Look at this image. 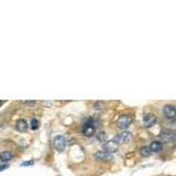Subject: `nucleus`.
Listing matches in <instances>:
<instances>
[{"label":"nucleus","instance_id":"1a4fd4ad","mask_svg":"<svg viewBox=\"0 0 176 176\" xmlns=\"http://www.w3.org/2000/svg\"><path fill=\"white\" fill-rule=\"evenodd\" d=\"M95 159H97V160H101V161H108L112 159V155L111 154H108V153L106 152H96L95 153Z\"/></svg>","mask_w":176,"mask_h":176},{"label":"nucleus","instance_id":"dca6fc26","mask_svg":"<svg viewBox=\"0 0 176 176\" xmlns=\"http://www.w3.org/2000/svg\"><path fill=\"white\" fill-rule=\"evenodd\" d=\"M102 106H104V104H101V102H96V104H94V109L101 111V109H102Z\"/></svg>","mask_w":176,"mask_h":176},{"label":"nucleus","instance_id":"2eb2a0df","mask_svg":"<svg viewBox=\"0 0 176 176\" xmlns=\"http://www.w3.org/2000/svg\"><path fill=\"white\" fill-rule=\"evenodd\" d=\"M39 126H40V123H39V121L37 120V119H33V120L31 121V128H32L33 130H37V129L39 128Z\"/></svg>","mask_w":176,"mask_h":176},{"label":"nucleus","instance_id":"f257e3e1","mask_svg":"<svg viewBox=\"0 0 176 176\" xmlns=\"http://www.w3.org/2000/svg\"><path fill=\"white\" fill-rule=\"evenodd\" d=\"M99 125V121H96L95 119H93V118H90V119H88L87 122L83 125V127H82V133H83V135L87 136V137H90V136L94 135V133H95V127Z\"/></svg>","mask_w":176,"mask_h":176},{"label":"nucleus","instance_id":"a211bd4d","mask_svg":"<svg viewBox=\"0 0 176 176\" xmlns=\"http://www.w3.org/2000/svg\"><path fill=\"white\" fill-rule=\"evenodd\" d=\"M35 101H26V104H28V106H35Z\"/></svg>","mask_w":176,"mask_h":176},{"label":"nucleus","instance_id":"f03ea898","mask_svg":"<svg viewBox=\"0 0 176 176\" xmlns=\"http://www.w3.org/2000/svg\"><path fill=\"white\" fill-rule=\"evenodd\" d=\"M160 139L162 142H166V143H169V142H174L175 141V133L170 132V130H163L161 133ZM161 142V143H162Z\"/></svg>","mask_w":176,"mask_h":176},{"label":"nucleus","instance_id":"9b49d317","mask_svg":"<svg viewBox=\"0 0 176 176\" xmlns=\"http://www.w3.org/2000/svg\"><path fill=\"white\" fill-rule=\"evenodd\" d=\"M16 130L20 133H24L27 130V123L25 120H19L16 122Z\"/></svg>","mask_w":176,"mask_h":176},{"label":"nucleus","instance_id":"6ab92c4d","mask_svg":"<svg viewBox=\"0 0 176 176\" xmlns=\"http://www.w3.org/2000/svg\"><path fill=\"white\" fill-rule=\"evenodd\" d=\"M8 166L7 164H5V166H0V170H4V169H7Z\"/></svg>","mask_w":176,"mask_h":176},{"label":"nucleus","instance_id":"ddd939ff","mask_svg":"<svg viewBox=\"0 0 176 176\" xmlns=\"http://www.w3.org/2000/svg\"><path fill=\"white\" fill-rule=\"evenodd\" d=\"M140 154H141L142 156H144V157H148V156L152 155V152H150L149 147H142V148L140 149Z\"/></svg>","mask_w":176,"mask_h":176},{"label":"nucleus","instance_id":"6e6552de","mask_svg":"<svg viewBox=\"0 0 176 176\" xmlns=\"http://www.w3.org/2000/svg\"><path fill=\"white\" fill-rule=\"evenodd\" d=\"M155 122H156V116L155 115H153V114H148V115H146L143 119V123L146 127H152L153 125H155Z\"/></svg>","mask_w":176,"mask_h":176},{"label":"nucleus","instance_id":"7ed1b4c3","mask_svg":"<svg viewBox=\"0 0 176 176\" xmlns=\"http://www.w3.org/2000/svg\"><path fill=\"white\" fill-rule=\"evenodd\" d=\"M132 140V134L129 133V132H123V133H121V134H119V135L115 137V142L116 143H127V142H129Z\"/></svg>","mask_w":176,"mask_h":176},{"label":"nucleus","instance_id":"423d86ee","mask_svg":"<svg viewBox=\"0 0 176 176\" xmlns=\"http://www.w3.org/2000/svg\"><path fill=\"white\" fill-rule=\"evenodd\" d=\"M54 146L56 147V149L59 152H62L66 147V140L62 135H58L54 137Z\"/></svg>","mask_w":176,"mask_h":176},{"label":"nucleus","instance_id":"f3484780","mask_svg":"<svg viewBox=\"0 0 176 176\" xmlns=\"http://www.w3.org/2000/svg\"><path fill=\"white\" fill-rule=\"evenodd\" d=\"M33 163H34V161H26V162H24L21 166H23V167H27V166H32Z\"/></svg>","mask_w":176,"mask_h":176},{"label":"nucleus","instance_id":"20e7f679","mask_svg":"<svg viewBox=\"0 0 176 176\" xmlns=\"http://www.w3.org/2000/svg\"><path fill=\"white\" fill-rule=\"evenodd\" d=\"M132 125V118L129 115H125V116H121L119 121H118V127L121 129H127Z\"/></svg>","mask_w":176,"mask_h":176},{"label":"nucleus","instance_id":"39448f33","mask_svg":"<svg viewBox=\"0 0 176 176\" xmlns=\"http://www.w3.org/2000/svg\"><path fill=\"white\" fill-rule=\"evenodd\" d=\"M116 150H118V143H116L114 140H111V141L104 142V152L111 154V153H114V152H116Z\"/></svg>","mask_w":176,"mask_h":176},{"label":"nucleus","instance_id":"9d476101","mask_svg":"<svg viewBox=\"0 0 176 176\" xmlns=\"http://www.w3.org/2000/svg\"><path fill=\"white\" fill-rule=\"evenodd\" d=\"M149 149H150V152H153V153L161 152V150H162V143H161L160 141H153L152 143H150Z\"/></svg>","mask_w":176,"mask_h":176},{"label":"nucleus","instance_id":"0eeeda50","mask_svg":"<svg viewBox=\"0 0 176 176\" xmlns=\"http://www.w3.org/2000/svg\"><path fill=\"white\" fill-rule=\"evenodd\" d=\"M163 114H164L168 119H174V118H175V106L167 104V106L163 108Z\"/></svg>","mask_w":176,"mask_h":176},{"label":"nucleus","instance_id":"f8f14e48","mask_svg":"<svg viewBox=\"0 0 176 176\" xmlns=\"http://www.w3.org/2000/svg\"><path fill=\"white\" fill-rule=\"evenodd\" d=\"M12 157H13L12 153H9V152L0 153V161H2V162H7V161L12 160Z\"/></svg>","mask_w":176,"mask_h":176},{"label":"nucleus","instance_id":"aec40b11","mask_svg":"<svg viewBox=\"0 0 176 176\" xmlns=\"http://www.w3.org/2000/svg\"><path fill=\"white\" fill-rule=\"evenodd\" d=\"M1 104H2V101H0V106H1Z\"/></svg>","mask_w":176,"mask_h":176},{"label":"nucleus","instance_id":"4468645a","mask_svg":"<svg viewBox=\"0 0 176 176\" xmlns=\"http://www.w3.org/2000/svg\"><path fill=\"white\" fill-rule=\"evenodd\" d=\"M106 139H107V134L104 132H100L96 134V140L99 142H106Z\"/></svg>","mask_w":176,"mask_h":176}]
</instances>
